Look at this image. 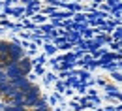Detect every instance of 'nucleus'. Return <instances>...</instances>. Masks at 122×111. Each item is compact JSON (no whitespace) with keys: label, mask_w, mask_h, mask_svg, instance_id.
Instances as JSON below:
<instances>
[]
</instances>
